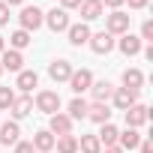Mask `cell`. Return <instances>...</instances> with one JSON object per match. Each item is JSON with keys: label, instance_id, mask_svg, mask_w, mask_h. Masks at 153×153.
<instances>
[{"label": "cell", "instance_id": "obj_18", "mask_svg": "<svg viewBox=\"0 0 153 153\" xmlns=\"http://www.w3.org/2000/svg\"><path fill=\"white\" fill-rule=\"evenodd\" d=\"M78 12H81V18H84V24H87V21H96V18H102L105 6H102V0H84V3L78 6Z\"/></svg>", "mask_w": 153, "mask_h": 153}, {"label": "cell", "instance_id": "obj_27", "mask_svg": "<svg viewBox=\"0 0 153 153\" xmlns=\"http://www.w3.org/2000/svg\"><path fill=\"white\" fill-rule=\"evenodd\" d=\"M54 147H57V153H78V138L75 135H60L54 141Z\"/></svg>", "mask_w": 153, "mask_h": 153}, {"label": "cell", "instance_id": "obj_34", "mask_svg": "<svg viewBox=\"0 0 153 153\" xmlns=\"http://www.w3.org/2000/svg\"><path fill=\"white\" fill-rule=\"evenodd\" d=\"M123 3H129V9H144L147 0H123Z\"/></svg>", "mask_w": 153, "mask_h": 153}, {"label": "cell", "instance_id": "obj_17", "mask_svg": "<svg viewBox=\"0 0 153 153\" xmlns=\"http://www.w3.org/2000/svg\"><path fill=\"white\" fill-rule=\"evenodd\" d=\"M12 120H21V117H27L30 111H33V96L30 93H21V96H15V102H12Z\"/></svg>", "mask_w": 153, "mask_h": 153}, {"label": "cell", "instance_id": "obj_8", "mask_svg": "<svg viewBox=\"0 0 153 153\" xmlns=\"http://www.w3.org/2000/svg\"><path fill=\"white\" fill-rule=\"evenodd\" d=\"M114 42H117V39H114L111 33L99 30V33H90V42H87V45H90L93 54H108V51H114Z\"/></svg>", "mask_w": 153, "mask_h": 153}, {"label": "cell", "instance_id": "obj_11", "mask_svg": "<svg viewBox=\"0 0 153 153\" xmlns=\"http://www.w3.org/2000/svg\"><path fill=\"white\" fill-rule=\"evenodd\" d=\"M114 45H117V48H120V54H126V57H135V54H141V48H144V42H141L135 33H123Z\"/></svg>", "mask_w": 153, "mask_h": 153}, {"label": "cell", "instance_id": "obj_4", "mask_svg": "<svg viewBox=\"0 0 153 153\" xmlns=\"http://www.w3.org/2000/svg\"><path fill=\"white\" fill-rule=\"evenodd\" d=\"M123 120H126V129H141V126L150 120V108L141 105V102H135L132 108L123 111Z\"/></svg>", "mask_w": 153, "mask_h": 153}, {"label": "cell", "instance_id": "obj_25", "mask_svg": "<svg viewBox=\"0 0 153 153\" xmlns=\"http://www.w3.org/2000/svg\"><path fill=\"white\" fill-rule=\"evenodd\" d=\"M30 42H33V33H27V30H21V27L9 36V48H12V51H24Z\"/></svg>", "mask_w": 153, "mask_h": 153}, {"label": "cell", "instance_id": "obj_29", "mask_svg": "<svg viewBox=\"0 0 153 153\" xmlns=\"http://www.w3.org/2000/svg\"><path fill=\"white\" fill-rule=\"evenodd\" d=\"M141 42H153V21L150 18H144V24H141V36H138Z\"/></svg>", "mask_w": 153, "mask_h": 153}, {"label": "cell", "instance_id": "obj_3", "mask_svg": "<svg viewBox=\"0 0 153 153\" xmlns=\"http://www.w3.org/2000/svg\"><path fill=\"white\" fill-rule=\"evenodd\" d=\"M42 21H45V12H42L39 6H21V15H18L21 30L33 33V30H39V27H42Z\"/></svg>", "mask_w": 153, "mask_h": 153}, {"label": "cell", "instance_id": "obj_16", "mask_svg": "<svg viewBox=\"0 0 153 153\" xmlns=\"http://www.w3.org/2000/svg\"><path fill=\"white\" fill-rule=\"evenodd\" d=\"M0 66H3V72H6V69H9V72H21V69H24V57H21V51L6 48L3 54H0Z\"/></svg>", "mask_w": 153, "mask_h": 153}, {"label": "cell", "instance_id": "obj_23", "mask_svg": "<svg viewBox=\"0 0 153 153\" xmlns=\"http://www.w3.org/2000/svg\"><path fill=\"white\" fill-rule=\"evenodd\" d=\"M117 135H120V129H117L114 123H102L99 132H96V138H99L102 147H114V144H117Z\"/></svg>", "mask_w": 153, "mask_h": 153}, {"label": "cell", "instance_id": "obj_15", "mask_svg": "<svg viewBox=\"0 0 153 153\" xmlns=\"http://www.w3.org/2000/svg\"><path fill=\"white\" fill-rule=\"evenodd\" d=\"M141 132L138 129H123L120 135H117V147L123 150V153H132V150H138V144H141Z\"/></svg>", "mask_w": 153, "mask_h": 153}, {"label": "cell", "instance_id": "obj_22", "mask_svg": "<svg viewBox=\"0 0 153 153\" xmlns=\"http://www.w3.org/2000/svg\"><path fill=\"white\" fill-rule=\"evenodd\" d=\"M87 93L93 96V102H108L111 93H114V84H111V81H93Z\"/></svg>", "mask_w": 153, "mask_h": 153}, {"label": "cell", "instance_id": "obj_2", "mask_svg": "<svg viewBox=\"0 0 153 153\" xmlns=\"http://www.w3.org/2000/svg\"><path fill=\"white\" fill-rule=\"evenodd\" d=\"M33 105H36V111H42V114H57L60 111V105H63V99H60V93L57 90H39L36 93V99H33Z\"/></svg>", "mask_w": 153, "mask_h": 153}, {"label": "cell", "instance_id": "obj_26", "mask_svg": "<svg viewBox=\"0 0 153 153\" xmlns=\"http://www.w3.org/2000/svg\"><path fill=\"white\" fill-rule=\"evenodd\" d=\"M78 153H102V144L96 135H81L78 138Z\"/></svg>", "mask_w": 153, "mask_h": 153}, {"label": "cell", "instance_id": "obj_36", "mask_svg": "<svg viewBox=\"0 0 153 153\" xmlns=\"http://www.w3.org/2000/svg\"><path fill=\"white\" fill-rule=\"evenodd\" d=\"M3 3H6V6L12 9V6H24V0H3Z\"/></svg>", "mask_w": 153, "mask_h": 153}, {"label": "cell", "instance_id": "obj_20", "mask_svg": "<svg viewBox=\"0 0 153 153\" xmlns=\"http://www.w3.org/2000/svg\"><path fill=\"white\" fill-rule=\"evenodd\" d=\"M120 81H123L126 90H135V93H138V90L144 87V72H141V69H123Z\"/></svg>", "mask_w": 153, "mask_h": 153}, {"label": "cell", "instance_id": "obj_12", "mask_svg": "<svg viewBox=\"0 0 153 153\" xmlns=\"http://www.w3.org/2000/svg\"><path fill=\"white\" fill-rule=\"evenodd\" d=\"M111 102H114L117 111H126V108H132V105L138 102V93H135V90H126V87H114Z\"/></svg>", "mask_w": 153, "mask_h": 153}, {"label": "cell", "instance_id": "obj_32", "mask_svg": "<svg viewBox=\"0 0 153 153\" xmlns=\"http://www.w3.org/2000/svg\"><path fill=\"white\" fill-rule=\"evenodd\" d=\"M15 153H36V150H33L30 141H18V144H15Z\"/></svg>", "mask_w": 153, "mask_h": 153}, {"label": "cell", "instance_id": "obj_28", "mask_svg": "<svg viewBox=\"0 0 153 153\" xmlns=\"http://www.w3.org/2000/svg\"><path fill=\"white\" fill-rule=\"evenodd\" d=\"M15 96H18V93H15L12 87H0V111H9L12 102H15Z\"/></svg>", "mask_w": 153, "mask_h": 153}, {"label": "cell", "instance_id": "obj_30", "mask_svg": "<svg viewBox=\"0 0 153 153\" xmlns=\"http://www.w3.org/2000/svg\"><path fill=\"white\" fill-rule=\"evenodd\" d=\"M81 3H84V0H60V9H66V12H69V9H78Z\"/></svg>", "mask_w": 153, "mask_h": 153}, {"label": "cell", "instance_id": "obj_24", "mask_svg": "<svg viewBox=\"0 0 153 153\" xmlns=\"http://www.w3.org/2000/svg\"><path fill=\"white\" fill-rule=\"evenodd\" d=\"M66 114H69L72 120H84V117H87V99H84V96H75V99L66 105Z\"/></svg>", "mask_w": 153, "mask_h": 153}, {"label": "cell", "instance_id": "obj_21", "mask_svg": "<svg viewBox=\"0 0 153 153\" xmlns=\"http://www.w3.org/2000/svg\"><path fill=\"white\" fill-rule=\"evenodd\" d=\"M15 87H18L21 93H30L33 87H39V75H36L33 69H21L18 78H15Z\"/></svg>", "mask_w": 153, "mask_h": 153}, {"label": "cell", "instance_id": "obj_10", "mask_svg": "<svg viewBox=\"0 0 153 153\" xmlns=\"http://www.w3.org/2000/svg\"><path fill=\"white\" fill-rule=\"evenodd\" d=\"M66 36H69V45H72V48H81V45H87V42H90V27H87L84 21L69 24Z\"/></svg>", "mask_w": 153, "mask_h": 153}, {"label": "cell", "instance_id": "obj_13", "mask_svg": "<svg viewBox=\"0 0 153 153\" xmlns=\"http://www.w3.org/2000/svg\"><path fill=\"white\" fill-rule=\"evenodd\" d=\"M48 75H51V81H69V75H72V63L69 60H63V57H57V60H51L48 63Z\"/></svg>", "mask_w": 153, "mask_h": 153}, {"label": "cell", "instance_id": "obj_6", "mask_svg": "<svg viewBox=\"0 0 153 153\" xmlns=\"http://www.w3.org/2000/svg\"><path fill=\"white\" fill-rule=\"evenodd\" d=\"M42 24H48L51 33H66L72 21H69V12H66V9H57V6H54L51 12H45V21H42Z\"/></svg>", "mask_w": 153, "mask_h": 153}, {"label": "cell", "instance_id": "obj_39", "mask_svg": "<svg viewBox=\"0 0 153 153\" xmlns=\"http://www.w3.org/2000/svg\"><path fill=\"white\" fill-rule=\"evenodd\" d=\"M0 75H3V66H0Z\"/></svg>", "mask_w": 153, "mask_h": 153}, {"label": "cell", "instance_id": "obj_35", "mask_svg": "<svg viewBox=\"0 0 153 153\" xmlns=\"http://www.w3.org/2000/svg\"><path fill=\"white\" fill-rule=\"evenodd\" d=\"M102 6H108V9L114 12V9H120V6H123V0H102Z\"/></svg>", "mask_w": 153, "mask_h": 153}, {"label": "cell", "instance_id": "obj_37", "mask_svg": "<svg viewBox=\"0 0 153 153\" xmlns=\"http://www.w3.org/2000/svg\"><path fill=\"white\" fill-rule=\"evenodd\" d=\"M102 153H123V150H120V147L114 144V147H102Z\"/></svg>", "mask_w": 153, "mask_h": 153}, {"label": "cell", "instance_id": "obj_38", "mask_svg": "<svg viewBox=\"0 0 153 153\" xmlns=\"http://www.w3.org/2000/svg\"><path fill=\"white\" fill-rule=\"evenodd\" d=\"M3 51H6V39H3V36H0V54H3Z\"/></svg>", "mask_w": 153, "mask_h": 153}, {"label": "cell", "instance_id": "obj_9", "mask_svg": "<svg viewBox=\"0 0 153 153\" xmlns=\"http://www.w3.org/2000/svg\"><path fill=\"white\" fill-rule=\"evenodd\" d=\"M18 141H21V126H18V120L0 123V144H3V147H15Z\"/></svg>", "mask_w": 153, "mask_h": 153}, {"label": "cell", "instance_id": "obj_33", "mask_svg": "<svg viewBox=\"0 0 153 153\" xmlns=\"http://www.w3.org/2000/svg\"><path fill=\"white\" fill-rule=\"evenodd\" d=\"M138 150H141V153H153V141H150V138H141Z\"/></svg>", "mask_w": 153, "mask_h": 153}, {"label": "cell", "instance_id": "obj_19", "mask_svg": "<svg viewBox=\"0 0 153 153\" xmlns=\"http://www.w3.org/2000/svg\"><path fill=\"white\" fill-rule=\"evenodd\" d=\"M54 141H57V138H54L48 129H39V132L33 135V141H30V144H33V150H36V153H51V150H54Z\"/></svg>", "mask_w": 153, "mask_h": 153}, {"label": "cell", "instance_id": "obj_14", "mask_svg": "<svg viewBox=\"0 0 153 153\" xmlns=\"http://www.w3.org/2000/svg\"><path fill=\"white\" fill-rule=\"evenodd\" d=\"M87 120H93V123H111V108H108V102H87Z\"/></svg>", "mask_w": 153, "mask_h": 153}, {"label": "cell", "instance_id": "obj_5", "mask_svg": "<svg viewBox=\"0 0 153 153\" xmlns=\"http://www.w3.org/2000/svg\"><path fill=\"white\" fill-rule=\"evenodd\" d=\"M66 84L72 87L75 96H81V93H87L90 84H93V72H90V69H72V75H69Z\"/></svg>", "mask_w": 153, "mask_h": 153}, {"label": "cell", "instance_id": "obj_1", "mask_svg": "<svg viewBox=\"0 0 153 153\" xmlns=\"http://www.w3.org/2000/svg\"><path fill=\"white\" fill-rule=\"evenodd\" d=\"M129 24H132V15H126L123 9H114L111 15H105V33H111L114 39L129 33Z\"/></svg>", "mask_w": 153, "mask_h": 153}, {"label": "cell", "instance_id": "obj_7", "mask_svg": "<svg viewBox=\"0 0 153 153\" xmlns=\"http://www.w3.org/2000/svg\"><path fill=\"white\" fill-rule=\"evenodd\" d=\"M72 117L69 114H63V111H57V114H51L48 117V132L54 135V138H60V135H72Z\"/></svg>", "mask_w": 153, "mask_h": 153}, {"label": "cell", "instance_id": "obj_31", "mask_svg": "<svg viewBox=\"0 0 153 153\" xmlns=\"http://www.w3.org/2000/svg\"><path fill=\"white\" fill-rule=\"evenodd\" d=\"M3 24H9V6L0 0V27H3Z\"/></svg>", "mask_w": 153, "mask_h": 153}]
</instances>
